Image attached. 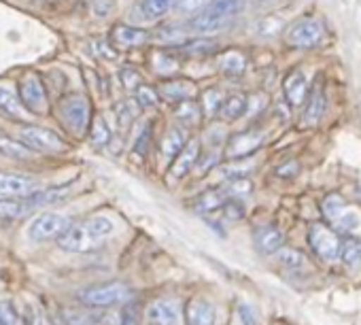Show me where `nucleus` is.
Returning a JSON list of instances; mask_svg holds the SVG:
<instances>
[{"instance_id": "nucleus-12", "label": "nucleus", "mask_w": 361, "mask_h": 325, "mask_svg": "<svg viewBox=\"0 0 361 325\" xmlns=\"http://www.w3.org/2000/svg\"><path fill=\"white\" fill-rule=\"evenodd\" d=\"M32 192H37L35 177L0 171V198H26Z\"/></svg>"}, {"instance_id": "nucleus-46", "label": "nucleus", "mask_w": 361, "mask_h": 325, "mask_svg": "<svg viewBox=\"0 0 361 325\" xmlns=\"http://www.w3.org/2000/svg\"><path fill=\"white\" fill-rule=\"evenodd\" d=\"M283 26V22L276 18H266V20H262L259 22V35H264V37H272V35H276L279 32V28Z\"/></svg>"}, {"instance_id": "nucleus-25", "label": "nucleus", "mask_w": 361, "mask_h": 325, "mask_svg": "<svg viewBox=\"0 0 361 325\" xmlns=\"http://www.w3.org/2000/svg\"><path fill=\"white\" fill-rule=\"evenodd\" d=\"M217 66L226 77H240L247 70V56L236 49H228L219 56Z\"/></svg>"}, {"instance_id": "nucleus-49", "label": "nucleus", "mask_w": 361, "mask_h": 325, "mask_svg": "<svg viewBox=\"0 0 361 325\" xmlns=\"http://www.w3.org/2000/svg\"><path fill=\"white\" fill-rule=\"evenodd\" d=\"M92 9H94V13L98 18H106L111 13V9H113V0H94Z\"/></svg>"}, {"instance_id": "nucleus-18", "label": "nucleus", "mask_w": 361, "mask_h": 325, "mask_svg": "<svg viewBox=\"0 0 361 325\" xmlns=\"http://www.w3.org/2000/svg\"><path fill=\"white\" fill-rule=\"evenodd\" d=\"M0 113L13 121H28V117H30L26 106L22 104L20 96L7 85H0Z\"/></svg>"}, {"instance_id": "nucleus-26", "label": "nucleus", "mask_w": 361, "mask_h": 325, "mask_svg": "<svg viewBox=\"0 0 361 325\" xmlns=\"http://www.w3.org/2000/svg\"><path fill=\"white\" fill-rule=\"evenodd\" d=\"M279 262H281V266L283 268H287L289 272H295V274H306L312 266H310V262H308V257L302 253V251H298V249H281L279 253Z\"/></svg>"}, {"instance_id": "nucleus-20", "label": "nucleus", "mask_w": 361, "mask_h": 325, "mask_svg": "<svg viewBox=\"0 0 361 325\" xmlns=\"http://www.w3.org/2000/svg\"><path fill=\"white\" fill-rule=\"evenodd\" d=\"M113 43L119 47V49H132V47H140L149 41V32L142 30V28H136V26H126V24H119L115 26L113 30Z\"/></svg>"}, {"instance_id": "nucleus-35", "label": "nucleus", "mask_w": 361, "mask_h": 325, "mask_svg": "<svg viewBox=\"0 0 361 325\" xmlns=\"http://www.w3.org/2000/svg\"><path fill=\"white\" fill-rule=\"evenodd\" d=\"M111 142V128L104 121V117H96L92 123V145L94 147H106Z\"/></svg>"}, {"instance_id": "nucleus-42", "label": "nucleus", "mask_w": 361, "mask_h": 325, "mask_svg": "<svg viewBox=\"0 0 361 325\" xmlns=\"http://www.w3.org/2000/svg\"><path fill=\"white\" fill-rule=\"evenodd\" d=\"M211 5V0H176V9L183 13H202Z\"/></svg>"}, {"instance_id": "nucleus-8", "label": "nucleus", "mask_w": 361, "mask_h": 325, "mask_svg": "<svg viewBox=\"0 0 361 325\" xmlns=\"http://www.w3.org/2000/svg\"><path fill=\"white\" fill-rule=\"evenodd\" d=\"M308 245H310V249L323 262L340 259V245H342V240L325 223H312L310 226V230H308Z\"/></svg>"}, {"instance_id": "nucleus-4", "label": "nucleus", "mask_w": 361, "mask_h": 325, "mask_svg": "<svg viewBox=\"0 0 361 325\" xmlns=\"http://www.w3.org/2000/svg\"><path fill=\"white\" fill-rule=\"evenodd\" d=\"M321 211L325 215V219L338 230V232H344V234H353L361 228V215L350 209L344 198L340 194H329L323 198L321 202Z\"/></svg>"}, {"instance_id": "nucleus-13", "label": "nucleus", "mask_w": 361, "mask_h": 325, "mask_svg": "<svg viewBox=\"0 0 361 325\" xmlns=\"http://www.w3.org/2000/svg\"><path fill=\"white\" fill-rule=\"evenodd\" d=\"M230 22H232V20H228V18H224V16H219V13H213V11H207V9H204L202 13L190 18V20L185 22V28H188V32H194V35H198V37H207V35H213V32L226 28Z\"/></svg>"}, {"instance_id": "nucleus-43", "label": "nucleus", "mask_w": 361, "mask_h": 325, "mask_svg": "<svg viewBox=\"0 0 361 325\" xmlns=\"http://www.w3.org/2000/svg\"><path fill=\"white\" fill-rule=\"evenodd\" d=\"M149 145H151V123H145V128L140 130V134L134 142V153L138 157H145L149 151Z\"/></svg>"}, {"instance_id": "nucleus-32", "label": "nucleus", "mask_w": 361, "mask_h": 325, "mask_svg": "<svg viewBox=\"0 0 361 325\" xmlns=\"http://www.w3.org/2000/svg\"><path fill=\"white\" fill-rule=\"evenodd\" d=\"M245 7V0H211V5L207 7V11L219 13L228 20H234Z\"/></svg>"}, {"instance_id": "nucleus-11", "label": "nucleus", "mask_w": 361, "mask_h": 325, "mask_svg": "<svg viewBox=\"0 0 361 325\" xmlns=\"http://www.w3.org/2000/svg\"><path fill=\"white\" fill-rule=\"evenodd\" d=\"M264 142V132L262 130H245L234 134L228 145H226V157L230 159H243L255 153Z\"/></svg>"}, {"instance_id": "nucleus-38", "label": "nucleus", "mask_w": 361, "mask_h": 325, "mask_svg": "<svg viewBox=\"0 0 361 325\" xmlns=\"http://www.w3.org/2000/svg\"><path fill=\"white\" fill-rule=\"evenodd\" d=\"M20 310L13 300H0V325H20Z\"/></svg>"}, {"instance_id": "nucleus-34", "label": "nucleus", "mask_w": 361, "mask_h": 325, "mask_svg": "<svg viewBox=\"0 0 361 325\" xmlns=\"http://www.w3.org/2000/svg\"><path fill=\"white\" fill-rule=\"evenodd\" d=\"M174 115H176V119L183 125H196L198 119H200V106L194 100L180 102V104L174 106Z\"/></svg>"}, {"instance_id": "nucleus-50", "label": "nucleus", "mask_w": 361, "mask_h": 325, "mask_svg": "<svg viewBox=\"0 0 361 325\" xmlns=\"http://www.w3.org/2000/svg\"><path fill=\"white\" fill-rule=\"evenodd\" d=\"M259 3H268V0H259Z\"/></svg>"}, {"instance_id": "nucleus-21", "label": "nucleus", "mask_w": 361, "mask_h": 325, "mask_svg": "<svg viewBox=\"0 0 361 325\" xmlns=\"http://www.w3.org/2000/svg\"><path fill=\"white\" fill-rule=\"evenodd\" d=\"M228 200H230V194H228L226 188H213V190H207L204 194H200L194 200V211L200 213V215H209V213L221 211V207Z\"/></svg>"}, {"instance_id": "nucleus-1", "label": "nucleus", "mask_w": 361, "mask_h": 325, "mask_svg": "<svg viewBox=\"0 0 361 325\" xmlns=\"http://www.w3.org/2000/svg\"><path fill=\"white\" fill-rule=\"evenodd\" d=\"M115 226L109 217H90L85 221L73 223L60 238L58 247L66 253H85L98 245H102L111 234Z\"/></svg>"}, {"instance_id": "nucleus-24", "label": "nucleus", "mask_w": 361, "mask_h": 325, "mask_svg": "<svg viewBox=\"0 0 361 325\" xmlns=\"http://www.w3.org/2000/svg\"><path fill=\"white\" fill-rule=\"evenodd\" d=\"M174 5L176 0H140L136 7V18L142 22H155L164 18Z\"/></svg>"}, {"instance_id": "nucleus-17", "label": "nucleus", "mask_w": 361, "mask_h": 325, "mask_svg": "<svg viewBox=\"0 0 361 325\" xmlns=\"http://www.w3.org/2000/svg\"><path fill=\"white\" fill-rule=\"evenodd\" d=\"M198 157H200V142L198 140H190L185 145V149L176 155V161L170 168V177L172 179H183L190 175V171L198 164Z\"/></svg>"}, {"instance_id": "nucleus-39", "label": "nucleus", "mask_w": 361, "mask_h": 325, "mask_svg": "<svg viewBox=\"0 0 361 325\" xmlns=\"http://www.w3.org/2000/svg\"><path fill=\"white\" fill-rule=\"evenodd\" d=\"M115 113H117V123H119V130H128L134 121V115H136V109L130 100L126 102H119L115 106Z\"/></svg>"}, {"instance_id": "nucleus-7", "label": "nucleus", "mask_w": 361, "mask_h": 325, "mask_svg": "<svg viewBox=\"0 0 361 325\" xmlns=\"http://www.w3.org/2000/svg\"><path fill=\"white\" fill-rule=\"evenodd\" d=\"M60 119L64 125L77 134L83 136L90 128V102L83 96H66L60 102Z\"/></svg>"}, {"instance_id": "nucleus-16", "label": "nucleus", "mask_w": 361, "mask_h": 325, "mask_svg": "<svg viewBox=\"0 0 361 325\" xmlns=\"http://www.w3.org/2000/svg\"><path fill=\"white\" fill-rule=\"evenodd\" d=\"M157 92H159V98L180 104V102H188L194 98L196 85L188 79H170V81H164Z\"/></svg>"}, {"instance_id": "nucleus-23", "label": "nucleus", "mask_w": 361, "mask_h": 325, "mask_svg": "<svg viewBox=\"0 0 361 325\" xmlns=\"http://www.w3.org/2000/svg\"><path fill=\"white\" fill-rule=\"evenodd\" d=\"M255 245H257L259 253L272 255V253H279L283 249L285 236L276 226H264L255 232Z\"/></svg>"}, {"instance_id": "nucleus-3", "label": "nucleus", "mask_w": 361, "mask_h": 325, "mask_svg": "<svg viewBox=\"0 0 361 325\" xmlns=\"http://www.w3.org/2000/svg\"><path fill=\"white\" fill-rule=\"evenodd\" d=\"M325 37V24L319 18L306 16L291 22L285 30V41L293 49H312Z\"/></svg>"}, {"instance_id": "nucleus-29", "label": "nucleus", "mask_w": 361, "mask_h": 325, "mask_svg": "<svg viewBox=\"0 0 361 325\" xmlns=\"http://www.w3.org/2000/svg\"><path fill=\"white\" fill-rule=\"evenodd\" d=\"M340 259L346 268L350 270H357L361 268V243L353 236H346L342 238V245H340Z\"/></svg>"}, {"instance_id": "nucleus-37", "label": "nucleus", "mask_w": 361, "mask_h": 325, "mask_svg": "<svg viewBox=\"0 0 361 325\" xmlns=\"http://www.w3.org/2000/svg\"><path fill=\"white\" fill-rule=\"evenodd\" d=\"M215 45H217L215 41L200 37V39H196V41H192V43L180 47V54H185V56H207V54H211L215 49Z\"/></svg>"}, {"instance_id": "nucleus-47", "label": "nucleus", "mask_w": 361, "mask_h": 325, "mask_svg": "<svg viewBox=\"0 0 361 325\" xmlns=\"http://www.w3.org/2000/svg\"><path fill=\"white\" fill-rule=\"evenodd\" d=\"M298 173H300V164H298L295 159L285 161L283 166H279V168H276V177H281V179H293Z\"/></svg>"}, {"instance_id": "nucleus-31", "label": "nucleus", "mask_w": 361, "mask_h": 325, "mask_svg": "<svg viewBox=\"0 0 361 325\" xmlns=\"http://www.w3.org/2000/svg\"><path fill=\"white\" fill-rule=\"evenodd\" d=\"M64 317L68 325H104L106 323L104 314L92 312V310H66Z\"/></svg>"}, {"instance_id": "nucleus-2", "label": "nucleus", "mask_w": 361, "mask_h": 325, "mask_svg": "<svg viewBox=\"0 0 361 325\" xmlns=\"http://www.w3.org/2000/svg\"><path fill=\"white\" fill-rule=\"evenodd\" d=\"M71 188L73 185L66 183V185H58V188L32 192L30 196L20 198V200H5L3 204H0V213L7 215V217H24L26 213H32L37 209H45V207H51V204L62 202L68 196Z\"/></svg>"}, {"instance_id": "nucleus-5", "label": "nucleus", "mask_w": 361, "mask_h": 325, "mask_svg": "<svg viewBox=\"0 0 361 325\" xmlns=\"http://www.w3.org/2000/svg\"><path fill=\"white\" fill-rule=\"evenodd\" d=\"M132 291L121 283H106V285H94L79 291V302L87 308H109L128 302Z\"/></svg>"}, {"instance_id": "nucleus-33", "label": "nucleus", "mask_w": 361, "mask_h": 325, "mask_svg": "<svg viewBox=\"0 0 361 325\" xmlns=\"http://www.w3.org/2000/svg\"><path fill=\"white\" fill-rule=\"evenodd\" d=\"M226 102V96L219 87H209L202 96V109H204V115L207 117H215L219 115L221 106Z\"/></svg>"}, {"instance_id": "nucleus-22", "label": "nucleus", "mask_w": 361, "mask_h": 325, "mask_svg": "<svg viewBox=\"0 0 361 325\" xmlns=\"http://www.w3.org/2000/svg\"><path fill=\"white\" fill-rule=\"evenodd\" d=\"M147 319H149L153 325H178L180 312H178V306H176L174 302L159 300V302H153V304L149 306Z\"/></svg>"}, {"instance_id": "nucleus-6", "label": "nucleus", "mask_w": 361, "mask_h": 325, "mask_svg": "<svg viewBox=\"0 0 361 325\" xmlns=\"http://www.w3.org/2000/svg\"><path fill=\"white\" fill-rule=\"evenodd\" d=\"M73 226L71 217L60 213H41L28 226V238L32 243H47L58 240L68 228Z\"/></svg>"}, {"instance_id": "nucleus-15", "label": "nucleus", "mask_w": 361, "mask_h": 325, "mask_svg": "<svg viewBox=\"0 0 361 325\" xmlns=\"http://www.w3.org/2000/svg\"><path fill=\"white\" fill-rule=\"evenodd\" d=\"M185 323L188 325H215L217 310L215 304L207 298H196L185 308Z\"/></svg>"}, {"instance_id": "nucleus-10", "label": "nucleus", "mask_w": 361, "mask_h": 325, "mask_svg": "<svg viewBox=\"0 0 361 325\" xmlns=\"http://www.w3.org/2000/svg\"><path fill=\"white\" fill-rule=\"evenodd\" d=\"M20 100L26 106V111L41 115L47 111V94L43 87V81L37 75H26L20 81Z\"/></svg>"}, {"instance_id": "nucleus-48", "label": "nucleus", "mask_w": 361, "mask_h": 325, "mask_svg": "<svg viewBox=\"0 0 361 325\" xmlns=\"http://www.w3.org/2000/svg\"><path fill=\"white\" fill-rule=\"evenodd\" d=\"M238 317L243 325H257V314L249 304H238Z\"/></svg>"}, {"instance_id": "nucleus-45", "label": "nucleus", "mask_w": 361, "mask_h": 325, "mask_svg": "<svg viewBox=\"0 0 361 325\" xmlns=\"http://www.w3.org/2000/svg\"><path fill=\"white\" fill-rule=\"evenodd\" d=\"M119 325H138V306L128 302L126 308L121 310V319H119Z\"/></svg>"}, {"instance_id": "nucleus-40", "label": "nucleus", "mask_w": 361, "mask_h": 325, "mask_svg": "<svg viewBox=\"0 0 361 325\" xmlns=\"http://www.w3.org/2000/svg\"><path fill=\"white\" fill-rule=\"evenodd\" d=\"M226 190H228L230 198H238L240 200V198H245V196H249L253 192V185H251L249 179H232L226 185Z\"/></svg>"}, {"instance_id": "nucleus-27", "label": "nucleus", "mask_w": 361, "mask_h": 325, "mask_svg": "<svg viewBox=\"0 0 361 325\" xmlns=\"http://www.w3.org/2000/svg\"><path fill=\"white\" fill-rule=\"evenodd\" d=\"M247 111H249V98L245 94H232L226 98V102L219 111V117L226 121H236L243 115H247Z\"/></svg>"}, {"instance_id": "nucleus-9", "label": "nucleus", "mask_w": 361, "mask_h": 325, "mask_svg": "<svg viewBox=\"0 0 361 325\" xmlns=\"http://www.w3.org/2000/svg\"><path fill=\"white\" fill-rule=\"evenodd\" d=\"M20 140L30 147L32 151H45V153H60L66 149V142L51 130L39 128V125H24L20 130Z\"/></svg>"}, {"instance_id": "nucleus-14", "label": "nucleus", "mask_w": 361, "mask_h": 325, "mask_svg": "<svg viewBox=\"0 0 361 325\" xmlns=\"http://www.w3.org/2000/svg\"><path fill=\"white\" fill-rule=\"evenodd\" d=\"M283 92L287 98L289 106H302L308 98V79L300 68H293L291 73H287L285 81H283Z\"/></svg>"}, {"instance_id": "nucleus-41", "label": "nucleus", "mask_w": 361, "mask_h": 325, "mask_svg": "<svg viewBox=\"0 0 361 325\" xmlns=\"http://www.w3.org/2000/svg\"><path fill=\"white\" fill-rule=\"evenodd\" d=\"M159 102V92L149 85H140L136 90V104L140 106H155Z\"/></svg>"}, {"instance_id": "nucleus-30", "label": "nucleus", "mask_w": 361, "mask_h": 325, "mask_svg": "<svg viewBox=\"0 0 361 325\" xmlns=\"http://www.w3.org/2000/svg\"><path fill=\"white\" fill-rule=\"evenodd\" d=\"M0 155L11 157V159H30L32 149L26 147L22 140H11L9 136L0 134Z\"/></svg>"}, {"instance_id": "nucleus-36", "label": "nucleus", "mask_w": 361, "mask_h": 325, "mask_svg": "<svg viewBox=\"0 0 361 325\" xmlns=\"http://www.w3.org/2000/svg\"><path fill=\"white\" fill-rule=\"evenodd\" d=\"M245 204L238 200V198H230L224 207H221V219L224 221H230V223H236L240 219H245Z\"/></svg>"}, {"instance_id": "nucleus-28", "label": "nucleus", "mask_w": 361, "mask_h": 325, "mask_svg": "<svg viewBox=\"0 0 361 325\" xmlns=\"http://www.w3.org/2000/svg\"><path fill=\"white\" fill-rule=\"evenodd\" d=\"M185 145H188V136L183 134V130H178V128H170L166 134H164V138H161V153L166 155V157H176L180 151L185 149Z\"/></svg>"}, {"instance_id": "nucleus-19", "label": "nucleus", "mask_w": 361, "mask_h": 325, "mask_svg": "<svg viewBox=\"0 0 361 325\" xmlns=\"http://www.w3.org/2000/svg\"><path fill=\"white\" fill-rule=\"evenodd\" d=\"M325 90L323 83H314L312 90L308 92L306 98V109H304V125H317L321 117L325 115Z\"/></svg>"}, {"instance_id": "nucleus-44", "label": "nucleus", "mask_w": 361, "mask_h": 325, "mask_svg": "<svg viewBox=\"0 0 361 325\" xmlns=\"http://www.w3.org/2000/svg\"><path fill=\"white\" fill-rule=\"evenodd\" d=\"M119 79H121V85L126 90H138L142 85V77L136 70H132V68H123L119 73Z\"/></svg>"}]
</instances>
